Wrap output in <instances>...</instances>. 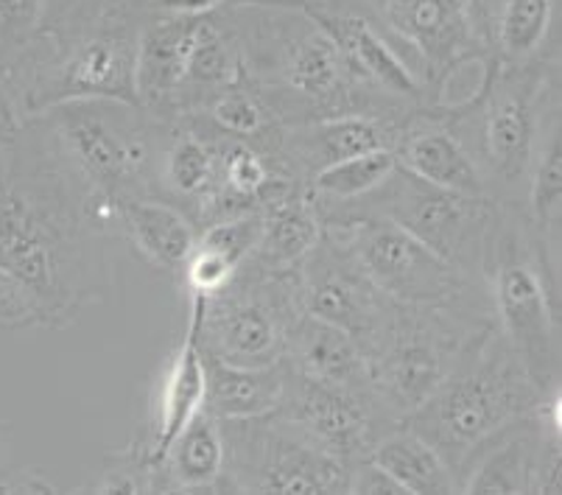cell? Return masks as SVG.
<instances>
[{
	"label": "cell",
	"instance_id": "6da1fadb",
	"mask_svg": "<svg viewBox=\"0 0 562 495\" xmlns=\"http://www.w3.org/2000/svg\"><path fill=\"white\" fill-rule=\"evenodd\" d=\"M110 218L48 121L0 140V269L34 300L43 328L63 330L115 291Z\"/></svg>",
	"mask_w": 562,
	"mask_h": 495
},
{
	"label": "cell",
	"instance_id": "7a4b0ae2",
	"mask_svg": "<svg viewBox=\"0 0 562 495\" xmlns=\"http://www.w3.org/2000/svg\"><path fill=\"white\" fill-rule=\"evenodd\" d=\"M244 56V70L280 126L367 112L403 124L414 110L372 93L350 74L330 34L294 7H224Z\"/></svg>",
	"mask_w": 562,
	"mask_h": 495
},
{
	"label": "cell",
	"instance_id": "3957f363",
	"mask_svg": "<svg viewBox=\"0 0 562 495\" xmlns=\"http://www.w3.org/2000/svg\"><path fill=\"white\" fill-rule=\"evenodd\" d=\"M560 101V65L507 68L484 63L476 87L453 104H434L498 205L524 207L546 112Z\"/></svg>",
	"mask_w": 562,
	"mask_h": 495
},
{
	"label": "cell",
	"instance_id": "277c9868",
	"mask_svg": "<svg viewBox=\"0 0 562 495\" xmlns=\"http://www.w3.org/2000/svg\"><path fill=\"white\" fill-rule=\"evenodd\" d=\"M540 401L543 392L493 323L464 347L446 381L403 423L446 459L459 484V473L479 448L531 415Z\"/></svg>",
	"mask_w": 562,
	"mask_h": 495
},
{
	"label": "cell",
	"instance_id": "5b68a950",
	"mask_svg": "<svg viewBox=\"0 0 562 495\" xmlns=\"http://www.w3.org/2000/svg\"><path fill=\"white\" fill-rule=\"evenodd\" d=\"M140 23L137 9L70 37L37 32L18 54L0 63V79L20 124L68 101L110 99L137 104L135 56Z\"/></svg>",
	"mask_w": 562,
	"mask_h": 495
},
{
	"label": "cell",
	"instance_id": "8992f818",
	"mask_svg": "<svg viewBox=\"0 0 562 495\" xmlns=\"http://www.w3.org/2000/svg\"><path fill=\"white\" fill-rule=\"evenodd\" d=\"M482 283L495 328L504 334L524 370L543 395L560 386L562 280L549 272L518 207L501 205Z\"/></svg>",
	"mask_w": 562,
	"mask_h": 495
},
{
	"label": "cell",
	"instance_id": "52a82bcc",
	"mask_svg": "<svg viewBox=\"0 0 562 495\" xmlns=\"http://www.w3.org/2000/svg\"><path fill=\"white\" fill-rule=\"evenodd\" d=\"M493 323L490 308L392 300L386 325L367 353L372 390L386 415L397 423L406 420L446 381L464 347Z\"/></svg>",
	"mask_w": 562,
	"mask_h": 495
},
{
	"label": "cell",
	"instance_id": "ba28073f",
	"mask_svg": "<svg viewBox=\"0 0 562 495\" xmlns=\"http://www.w3.org/2000/svg\"><path fill=\"white\" fill-rule=\"evenodd\" d=\"M43 119L101 202L106 218L110 207L124 199L155 196L160 119L137 104L110 99L68 101L45 112Z\"/></svg>",
	"mask_w": 562,
	"mask_h": 495
},
{
	"label": "cell",
	"instance_id": "9c48e42d",
	"mask_svg": "<svg viewBox=\"0 0 562 495\" xmlns=\"http://www.w3.org/2000/svg\"><path fill=\"white\" fill-rule=\"evenodd\" d=\"M300 316L297 272H274L247 258L222 291L204 300L199 345L227 364H278Z\"/></svg>",
	"mask_w": 562,
	"mask_h": 495
},
{
	"label": "cell",
	"instance_id": "30bf717a",
	"mask_svg": "<svg viewBox=\"0 0 562 495\" xmlns=\"http://www.w3.org/2000/svg\"><path fill=\"white\" fill-rule=\"evenodd\" d=\"M498 211L501 205L495 199L431 185L397 166L383 180V185L350 213V218H390L392 224L406 229L408 236L434 249L439 258H446L459 272L482 280Z\"/></svg>",
	"mask_w": 562,
	"mask_h": 495
},
{
	"label": "cell",
	"instance_id": "8fae6325",
	"mask_svg": "<svg viewBox=\"0 0 562 495\" xmlns=\"http://www.w3.org/2000/svg\"><path fill=\"white\" fill-rule=\"evenodd\" d=\"M218 428L224 442L222 493L347 495L350 468L278 412L218 420Z\"/></svg>",
	"mask_w": 562,
	"mask_h": 495
},
{
	"label": "cell",
	"instance_id": "7c38bea8",
	"mask_svg": "<svg viewBox=\"0 0 562 495\" xmlns=\"http://www.w3.org/2000/svg\"><path fill=\"white\" fill-rule=\"evenodd\" d=\"M325 227L339 233L367 278L395 303L490 308L482 280L462 274L390 218L361 216Z\"/></svg>",
	"mask_w": 562,
	"mask_h": 495
},
{
	"label": "cell",
	"instance_id": "4fadbf2b",
	"mask_svg": "<svg viewBox=\"0 0 562 495\" xmlns=\"http://www.w3.org/2000/svg\"><path fill=\"white\" fill-rule=\"evenodd\" d=\"M305 14L330 34L359 85L408 110L434 106L420 59L364 0H336Z\"/></svg>",
	"mask_w": 562,
	"mask_h": 495
},
{
	"label": "cell",
	"instance_id": "5bb4252c",
	"mask_svg": "<svg viewBox=\"0 0 562 495\" xmlns=\"http://www.w3.org/2000/svg\"><path fill=\"white\" fill-rule=\"evenodd\" d=\"M283 372V397L274 412L347 468L370 457L383 434L401 426L386 415L372 386L325 384L294 375L285 367Z\"/></svg>",
	"mask_w": 562,
	"mask_h": 495
},
{
	"label": "cell",
	"instance_id": "9a60e30c",
	"mask_svg": "<svg viewBox=\"0 0 562 495\" xmlns=\"http://www.w3.org/2000/svg\"><path fill=\"white\" fill-rule=\"evenodd\" d=\"M297 289L305 314L345 330L367 359L386 325L392 300L367 278L336 229L325 227L322 241L300 263Z\"/></svg>",
	"mask_w": 562,
	"mask_h": 495
},
{
	"label": "cell",
	"instance_id": "2e32d148",
	"mask_svg": "<svg viewBox=\"0 0 562 495\" xmlns=\"http://www.w3.org/2000/svg\"><path fill=\"white\" fill-rule=\"evenodd\" d=\"M381 18L420 59L434 104L459 74L487 59L479 0H390Z\"/></svg>",
	"mask_w": 562,
	"mask_h": 495
},
{
	"label": "cell",
	"instance_id": "e0dca14e",
	"mask_svg": "<svg viewBox=\"0 0 562 495\" xmlns=\"http://www.w3.org/2000/svg\"><path fill=\"white\" fill-rule=\"evenodd\" d=\"M222 132L199 115L160 121L155 157V196L180 207L199 229L211 224L218 185Z\"/></svg>",
	"mask_w": 562,
	"mask_h": 495
},
{
	"label": "cell",
	"instance_id": "ac0fdd59",
	"mask_svg": "<svg viewBox=\"0 0 562 495\" xmlns=\"http://www.w3.org/2000/svg\"><path fill=\"white\" fill-rule=\"evenodd\" d=\"M204 300L207 297L202 294H188V319L182 339L173 345L151 381L146 426L137 437L146 446L155 468L177 440V434L204 409V356L199 345Z\"/></svg>",
	"mask_w": 562,
	"mask_h": 495
},
{
	"label": "cell",
	"instance_id": "d6986e66",
	"mask_svg": "<svg viewBox=\"0 0 562 495\" xmlns=\"http://www.w3.org/2000/svg\"><path fill=\"white\" fill-rule=\"evenodd\" d=\"M397 126L401 124L395 121L367 115V112H341L330 119L280 126L272 149L285 171L308 185L316 173L336 162L370 155V151L392 149Z\"/></svg>",
	"mask_w": 562,
	"mask_h": 495
},
{
	"label": "cell",
	"instance_id": "ffe728a7",
	"mask_svg": "<svg viewBox=\"0 0 562 495\" xmlns=\"http://www.w3.org/2000/svg\"><path fill=\"white\" fill-rule=\"evenodd\" d=\"M479 7L490 63L560 65V0H479Z\"/></svg>",
	"mask_w": 562,
	"mask_h": 495
},
{
	"label": "cell",
	"instance_id": "44dd1931",
	"mask_svg": "<svg viewBox=\"0 0 562 495\" xmlns=\"http://www.w3.org/2000/svg\"><path fill=\"white\" fill-rule=\"evenodd\" d=\"M392 155L408 173L448 191L487 196L476 166L437 106H420L397 126Z\"/></svg>",
	"mask_w": 562,
	"mask_h": 495
},
{
	"label": "cell",
	"instance_id": "7402d4cb",
	"mask_svg": "<svg viewBox=\"0 0 562 495\" xmlns=\"http://www.w3.org/2000/svg\"><path fill=\"white\" fill-rule=\"evenodd\" d=\"M110 227L157 272H180L199 238L196 224L180 207L157 196H135L112 205Z\"/></svg>",
	"mask_w": 562,
	"mask_h": 495
},
{
	"label": "cell",
	"instance_id": "603a6c76",
	"mask_svg": "<svg viewBox=\"0 0 562 495\" xmlns=\"http://www.w3.org/2000/svg\"><path fill=\"white\" fill-rule=\"evenodd\" d=\"M520 213H524L531 238L538 244L543 263L557 280H562V101H554L546 112Z\"/></svg>",
	"mask_w": 562,
	"mask_h": 495
},
{
	"label": "cell",
	"instance_id": "cb8c5ba5",
	"mask_svg": "<svg viewBox=\"0 0 562 495\" xmlns=\"http://www.w3.org/2000/svg\"><path fill=\"white\" fill-rule=\"evenodd\" d=\"M325 236V222L308 185L297 182L260 207V238L249 258L274 272H297Z\"/></svg>",
	"mask_w": 562,
	"mask_h": 495
},
{
	"label": "cell",
	"instance_id": "d4e9b609",
	"mask_svg": "<svg viewBox=\"0 0 562 495\" xmlns=\"http://www.w3.org/2000/svg\"><path fill=\"white\" fill-rule=\"evenodd\" d=\"M280 364L294 375L341 386H372L359 345L325 319L305 314L291 328Z\"/></svg>",
	"mask_w": 562,
	"mask_h": 495
},
{
	"label": "cell",
	"instance_id": "484cf974",
	"mask_svg": "<svg viewBox=\"0 0 562 495\" xmlns=\"http://www.w3.org/2000/svg\"><path fill=\"white\" fill-rule=\"evenodd\" d=\"M538 409L498 431L459 473V493L529 495V476L540 442Z\"/></svg>",
	"mask_w": 562,
	"mask_h": 495
},
{
	"label": "cell",
	"instance_id": "4316f807",
	"mask_svg": "<svg viewBox=\"0 0 562 495\" xmlns=\"http://www.w3.org/2000/svg\"><path fill=\"white\" fill-rule=\"evenodd\" d=\"M224 442L211 412H199L171 442L155 473V493H222Z\"/></svg>",
	"mask_w": 562,
	"mask_h": 495
},
{
	"label": "cell",
	"instance_id": "83f0119b",
	"mask_svg": "<svg viewBox=\"0 0 562 495\" xmlns=\"http://www.w3.org/2000/svg\"><path fill=\"white\" fill-rule=\"evenodd\" d=\"M204 356V412L216 420L269 415L283 397V364L238 367Z\"/></svg>",
	"mask_w": 562,
	"mask_h": 495
},
{
	"label": "cell",
	"instance_id": "f1b7e54d",
	"mask_svg": "<svg viewBox=\"0 0 562 495\" xmlns=\"http://www.w3.org/2000/svg\"><path fill=\"white\" fill-rule=\"evenodd\" d=\"M370 459L390 473L406 495H453L459 484L448 462L406 423L390 428L372 446Z\"/></svg>",
	"mask_w": 562,
	"mask_h": 495
},
{
	"label": "cell",
	"instance_id": "f546056e",
	"mask_svg": "<svg viewBox=\"0 0 562 495\" xmlns=\"http://www.w3.org/2000/svg\"><path fill=\"white\" fill-rule=\"evenodd\" d=\"M397 168L392 149L370 151V155L350 157L336 166L325 168L308 182L316 207L325 224H339L350 218V213L364 202L367 196L383 185V180Z\"/></svg>",
	"mask_w": 562,
	"mask_h": 495
},
{
	"label": "cell",
	"instance_id": "4dcf8cb0",
	"mask_svg": "<svg viewBox=\"0 0 562 495\" xmlns=\"http://www.w3.org/2000/svg\"><path fill=\"white\" fill-rule=\"evenodd\" d=\"M199 119H204L216 132L227 137H238V140H255V143H272L278 135L280 124L272 115L266 99L260 95L258 87L244 76L241 81L229 85L227 90L211 99L199 112H193Z\"/></svg>",
	"mask_w": 562,
	"mask_h": 495
},
{
	"label": "cell",
	"instance_id": "1f68e13d",
	"mask_svg": "<svg viewBox=\"0 0 562 495\" xmlns=\"http://www.w3.org/2000/svg\"><path fill=\"white\" fill-rule=\"evenodd\" d=\"M140 0H43L40 32L50 37H70L101 20L137 12Z\"/></svg>",
	"mask_w": 562,
	"mask_h": 495
},
{
	"label": "cell",
	"instance_id": "d6a6232c",
	"mask_svg": "<svg viewBox=\"0 0 562 495\" xmlns=\"http://www.w3.org/2000/svg\"><path fill=\"white\" fill-rule=\"evenodd\" d=\"M155 473L157 468L143 440L132 437L130 446L106 453L99 482L90 487V493H155Z\"/></svg>",
	"mask_w": 562,
	"mask_h": 495
},
{
	"label": "cell",
	"instance_id": "836d02e7",
	"mask_svg": "<svg viewBox=\"0 0 562 495\" xmlns=\"http://www.w3.org/2000/svg\"><path fill=\"white\" fill-rule=\"evenodd\" d=\"M43 0H0V63L37 37Z\"/></svg>",
	"mask_w": 562,
	"mask_h": 495
},
{
	"label": "cell",
	"instance_id": "e575fe53",
	"mask_svg": "<svg viewBox=\"0 0 562 495\" xmlns=\"http://www.w3.org/2000/svg\"><path fill=\"white\" fill-rule=\"evenodd\" d=\"M43 328V316L29 291L0 269V334Z\"/></svg>",
	"mask_w": 562,
	"mask_h": 495
},
{
	"label": "cell",
	"instance_id": "d590c367",
	"mask_svg": "<svg viewBox=\"0 0 562 495\" xmlns=\"http://www.w3.org/2000/svg\"><path fill=\"white\" fill-rule=\"evenodd\" d=\"M0 493H56L50 482H45L32 468H18L12 462L7 440L0 434Z\"/></svg>",
	"mask_w": 562,
	"mask_h": 495
},
{
	"label": "cell",
	"instance_id": "8d00e7d4",
	"mask_svg": "<svg viewBox=\"0 0 562 495\" xmlns=\"http://www.w3.org/2000/svg\"><path fill=\"white\" fill-rule=\"evenodd\" d=\"M347 493L350 495H406L401 484L390 476V473L378 468L370 457L361 459L350 468L347 476Z\"/></svg>",
	"mask_w": 562,
	"mask_h": 495
},
{
	"label": "cell",
	"instance_id": "74e56055",
	"mask_svg": "<svg viewBox=\"0 0 562 495\" xmlns=\"http://www.w3.org/2000/svg\"><path fill=\"white\" fill-rule=\"evenodd\" d=\"M229 3H235V0H140L137 9H140V14H155V18L193 20L222 12Z\"/></svg>",
	"mask_w": 562,
	"mask_h": 495
},
{
	"label": "cell",
	"instance_id": "f35d334b",
	"mask_svg": "<svg viewBox=\"0 0 562 495\" xmlns=\"http://www.w3.org/2000/svg\"><path fill=\"white\" fill-rule=\"evenodd\" d=\"M18 124L20 121H18V115H14L12 101H9L7 85H3V79H0V140L12 135V132L18 130Z\"/></svg>",
	"mask_w": 562,
	"mask_h": 495
},
{
	"label": "cell",
	"instance_id": "ab89813d",
	"mask_svg": "<svg viewBox=\"0 0 562 495\" xmlns=\"http://www.w3.org/2000/svg\"><path fill=\"white\" fill-rule=\"evenodd\" d=\"M235 3H266V7H294V9H322V7H330L336 0H235Z\"/></svg>",
	"mask_w": 562,
	"mask_h": 495
},
{
	"label": "cell",
	"instance_id": "60d3db41",
	"mask_svg": "<svg viewBox=\"0 0 562 495\" xmlns=\"http://www.w3.org/2000/svg\"><path fill=\"white\" fill-rule=\"evenodd\" d=\"M364 3L370 9H375L378 14H383V12H386V7H390V0H364Z\"/></svg>",
	"mask_w": 562,
	"mask_h": 495
}]
</instances>
